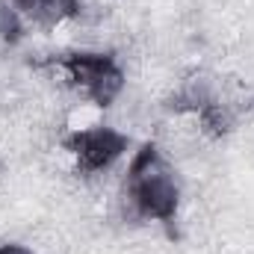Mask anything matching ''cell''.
<instances>
[{
    "label": "cell",
    "instance_id": "1",
    "mask_svg": "<svg viewBox=\"0 0 254 254\" xmlns=\"http://www.w3.org/2000/svg\"><path fill=\"white\" fill-rule=\"evenodd\" d=\"M68 148L83 172H104L122 157V151L127 148V139L113 127L95 125L86 130H77Z\"/></svg>",
    "mask_w": 254,
    "mask_h": 254
},
{
    "label": "cell",
    "instance_id": "2",
    "mask_svg": "<svg viewBox=\"0 0 254 254\" xmlns=\"http://www.w3.org/2000/svg\"><path fill=\"white\" fill-rule=\"evenodd\" d=\"M18 15L39 27H60L80 12V0H15Z\"/></svg>",
    "mask_w": 254,
    "mask_h": 254
},
{
    "label": "cell",
    "instance_id": "3",
    "mask_svg": "<svg viewBox=\"0 0 254 254\" xmlns=\"http://www.w3.org/2000/svg\"><path fill=\"white\" fill-rule=\"evenodd\" d=\"M0 254H33V249L18 246V243H6V246H0Z\"/></svg>",
    "mask_w": 254,
    "mask_h": 254
}]
</instances>
